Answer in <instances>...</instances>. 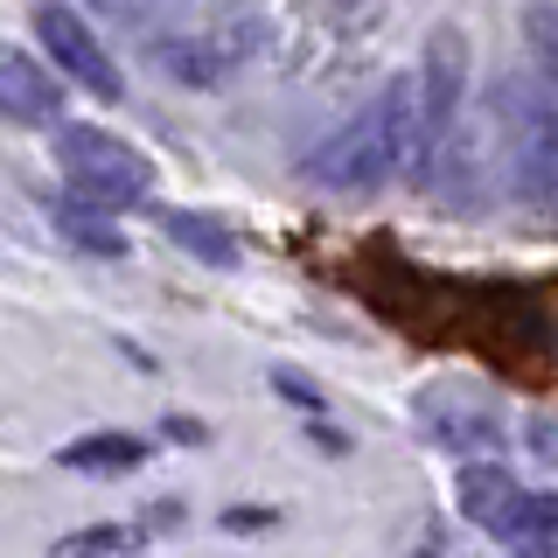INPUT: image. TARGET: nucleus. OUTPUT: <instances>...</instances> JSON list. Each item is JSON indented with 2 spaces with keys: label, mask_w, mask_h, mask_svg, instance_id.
<instances>
[{
  "label": "nucleus",
  "mask_w": 558,
  "mask_h": 558,
  "mask_svg": "<svg viewBox=\"0 0 558 558\" xmlns=\"http://www.w3.org/2000/svg\"><path fill=\"white\" fill-rule=\"evenodd\" d=\"M418 147H426L418 92H412V77H391L336 140H322V147L307 154V174L328 182V189H377V182H391L398 168H412Z\"/></svg>",
  "instance_id": "f257e3e1"
},
{
  "label": "nucleus",
  "mask_w": 558,
  "mask_h": 558,
  "mask_svg": "<svg viewBox=\"0 0 558 558\" xmlns=\"http://www.w3.org/2000/svg\"><path fill=\"white\" fill-rule=\"evenodd\" d=\"M488 105H496V140H502V168H510L517 196L531 203L558 196V112L545 105V84L502 77Z\"/></svg>",
  "instance_id": "f03ea898"
},
{
  "label": "nucleus",
  "mask_w": 558,
  "mask_h": 558,
  "mask_svg": "<svg viewBox=\"0 0 558 558\" xmlns=\"http://www.w3.org/2000/svg\"><path fill=\"white\" fill-rule=\"evenodd\" d=\"M57 161L70 174V189H77V203H92V209H133V203H147V189H154L147 154H133L126 140H112L98 126H63Z\"/></svg>",
  "instance_id": "7ed1b4c3"
},
{
  "label": "nucleus",
  "mask_w": 558,
  "mask_h": 558,
  "mask_svg": "<svg viewBox=\"0 0 558 558\" xmlns=\"http://www.w3.org/2000/svg\"><path fill=\"white\" fill-rule=\"evenodd\" d=\"M35 28H43L49 63L70 70L84 92H98V98H119V92H126V84H119V70H112V57L98 49V35L84 28L77 8H57V0H49V8H35Z\"/></svg>",
  "instance_id": "20e7f679"
},
{
  "label": "nucleus",
  "mask_w": 558,
  "mask_h": 558,
  "mask_svg": "<svg viewBox=\"0 0 558 558\" xmlns=\"http://www.w3.org/2000/svg\"><path fill=\"white\" fill-rule=\"evenodd\" d=\"M0 119H14V126H57L63 119V84L14 43H0Z\"/></svg>",
  "instance_id": "39448f33"
},
{
  "label": "nucleus",
  "mask_w": 558,
  "mask_h": 558,
  "mask_svg": "<svg viewBox=\"0 0 558 558\" xmlns=\"http://www.w3.org/2000/svg\"><path fill=\"white\" fill-rule=\"evenodd\" d=\"M418 418H426L440 440H453V447H475V453H496L502 447L496 412L475 405V398H461V391H426V398H418Z\"/></svg>",
  "instance_id": "423d86ee"
},
{
  "label": "nucleus",
  "mask_w": 558,
  "mask_h": 558,
  "mask_svg": "<svg viewBox=\"0 0 558 558\" xmlns=\"http://www.w3.org/2000/svg\"><path fill=\"white\" fill-rule=\"evenodd\" d=\"M426 70H433V77H426V105H418V119H426V147H433V140H447V133H453V105H461V70H468L461 35H453V28L433 35Z\"/></svg>",
  "instance_id": "0eeeda50"
},
{
  "label": "nucleus",
  "mask_w": 558,
  "mask_h": 558,
  "mask_svg": "<svg viewBox=\"0 0 558 558\" xmlns=\"http://www.w3.org/2000/svg\"><path fill=\"white\" fill-rule=\"evenodd\" d=\"M244 49H252V22L231 28L223 43H161V63H168L182 84H209V77H223V63H238Z\"/></svg>",
  "instance_id": "6e6552de"
},
{
  "label": "nucleus",
  "mask_w": 558,
  "mask_h": 558,
  "mask_svg": "<svg viewBox=\"0 0 558 558\" xmlns=\"http://www.w3.org/2000/svg\"><path fill=\"white\" fill-rule=\"evenodd\" d=\"M57 461L77 468V475H126V468L147 461V440H133V433H84V440H70Z\"/></svg>",
  "instance_id": "1a4fd4ad"
},
{
  "label": "nucleus",
  "mask_w": 558,
  "mask_h": 558,
  "mask_svg": "<svg viewBox=\"0 0 558 558\" xmlns=\"http://www.w3.org/2000/svg\"><path fill=\"white\" fill-rule=\"evenodd\" d=\"M523 496V488L502 475L496 461H475V468H461V510L482 523V531H502V517H510V502Z\"/></svg>",
  "instance_id": "9d476101"
},
{
  "label": "nucleus",
  "mask_w": 558,
  "mask_h": 558,
  "mask_svg": "<svg viewBox=\"0 0 558 558\" xmlns=\"http://www.w3.org/2000/svg\"><path fill=\"white\" fill-rule=\"evenodd\" d=\"M496 537H510L517 551H558V496H517Z\"/></svg>",
  "instance_id": "9b49d317"
},
{
  "label": "nucleus",
  "mask_w": 558,
  "mask_h": 558,
  "mask_svg": "<svg viewBox=\"0 0 558 558\" xmlns=\"http://www.w3.org/2000/svg\"><path fill=\"white\" fill-rule=\"evenodd\" d=\"M168 238L182 244L189 258H209V266H238V244H231V231L223 223H209V217H196V209H168Z\"/></svg>",
  "instance_id": "f8f14e48"
},
{
  "label": "nucleus",
  "mask_w": 558,
  "mask_h": 558,
  "mask_svg": "<svg viewBox=\"0 0 558 558\" xmlns=\"http://www.w3.org/2000/svg\"><path fill=\"white\" fill-rule=\"evenodd\" d=\"M57 223H63V238L77 244V252H98V258H119V252H126V238H119L105 217H92V203H84V209H77V203H63V209H57Z\"/></svg>",
  "instance_id": "ddd939ff"
},
{
  "label": "nucleus",
  "mask_w": 558,
  "mask_h": 558,
  "mask_svg": "<svg viewBox=\"0 0 558 558\" xmlns=\"http://www.w3.org/2000/svg\"><path fill=\"white\" fill-rule=\"evenodd\" d=\"M523 43H531L545 84H558V8H531V14H523Z\"/></svg>",
  "instance_id": "4468645a"
},
{
  "label": "nucleus",
  "mask_w": 558,
  "mask_h": 558,
  "mask_svg": "<svg viewBox=\"0 0 558 558\" xmlns=\"http://www.w3.org/2000/svg\"><path fill=\"white\" fill-rule=\"evenodd\" d=\"M119 545H133L126 531H77V537H63V551H119Z\"/></svg>",
  "instance_id": "2eb2a0df"
},
{
  "label": "nucleus",
  "mask_w": 558,
  "mask_h": 558,
  "mask_svg": "<svg viewBox=\"0 0 558 558\" xmlns=\"http://www.w3.org/2000/svg\"><path fill=\"white\" fill-rule=\"evenodd\" d=\"M105 14H119V22H140V8H147V0H98Z\"/></svg>",
  "instance_id": "dca6fc26"
}]
</instances>
